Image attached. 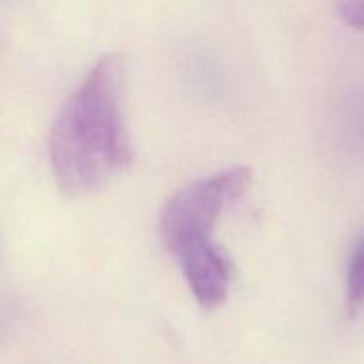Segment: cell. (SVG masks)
Returning <instances> with one entry per match:
<instances>
[{"instance_id": "obj_5", "label": "cell", "mask_w": 364, "mask_h": 364, "mask_svg": "<svg viewBox=\"0 0 364 364\" xmlns=\"http://www.w3.org/2000/svg\"><path fill=\"white\" fill-rule=\"evenodd\" d=\"M338 13L343 23L364 32V0H340Z\"/></svg>"}, {"instance_id": "obj_1", "label": "cell", "mask_w": 364, "mask_h": 364, "mask_svg": "<svg viewBox=\"0 0 364 364\" xmlns=\"http://www.w3.org/2000/svg\"><path fill=\"white\" fill-rule=\"evenodd\" d=\"M53 178L64 194L102 187L134 162L124 121V60L105 53L66 100L48 139Z\"/></svg>"}, {"instance_id": "obj_4", "label": "cell", "mask_w": 364, "mask_h": 364, "mask_svg": "<svg viewBox=\"0 0 364 364\" xmlns=\"http://www.w3.org/2000/svg\"><path fill=\"white\" fill-rule=\"evenodd\" d=\"M364 309V235L355 242L347 265V311L355 316Z\"/></svg>"}, {"instance_id": "obj_2", "label": "cell", "mask_w": 364, "mask_h": 364, "mask_svg": "<svg viewBox=\"0 0 364 364\" xmlns=\"http://www.w3.org/2000/svg\"><path fill=\"white\" fill-rule=\"evenodd\" d=\"M251 180L247 167H233L178 191L160 213V240L167 251L174 256L185 245L210 238L224 210L247 192Z\"/></svg>"}, {"instance_id": "obj_3", "label": "cell", "mask_w": 364, "mask_h": 364, "mask_svg": "<svg viewBox=\"0 0 364 364\" xmlns=\"http://www.w3.org/2000/svg\"><path fill=\"white\" fill-rule=\"evenodd\" d=\"M183 269L192 295L205 309H215L226 301L231 284V267L226 252L212 242H192L174 255Z\"/></svg>"}]
</instances>
